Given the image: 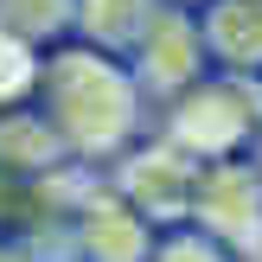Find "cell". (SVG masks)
Returning a JSON list of instances; mask_svg holds the SVG:
<instances>
[]
</instances>
